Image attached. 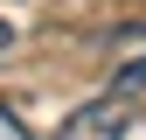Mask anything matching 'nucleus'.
Instances as JSON below:
<instances>
[{"instance_id":"f257e3e1","label":"nucleus","mask_w":146,"mask_h":140,"mask_svg":"<svg viewBox=\"0 0 146 140\" xmlns=\"http://www.w3.org/2000/svg\"><path fill=\"white\" fill-rule=\"evenodd\" d=\"M132 112H139L132 98L104 91V98H90V105H77V112L63 119V133H56V140H125V126H132Z\"/></svg>"},{"instance_id":"f03ea898","label":"nucleus","mask_w":146,"mask_h":140,"mask_svg":"<svg viewBox=\"0 0 146 140\" xmlns=\"http://www.w3.org/2000/svg\"><path fill=\"white\" fill-rule=\"evenodd\" d=\"M111 91H118V98H132L139 112H146V56H132V63H118V77H111Z\"/></svg>"},{"instance_id":"7ed1b4c3","label":"nucleus","mask_w":146,"mask_h":140,"mask_svg":"<svg viewBox=\"0 0 146 140\" xmlns=\"http://www.w3.org/2000/svg\"><path fill=\"white\" fill-rule=\"evenodd\" d=\"M0 140H35V133L21 126V119H14V112H7V105H0Z\"/></svg>"},{"instance_id":"20e7f679","label":"nucleus","mask_w":146,"mask_h":140,"mask_svg":"<svg viewBox=\"0 0 146 140\" xmlns=\"http://www.w3.org/2000/svg\"><path fill=\"white\" fill-rule=\"evenodd\" d=\"M7 49H14V28H7V21H0V56H7Z\"/></svg>"}]
</instances>
